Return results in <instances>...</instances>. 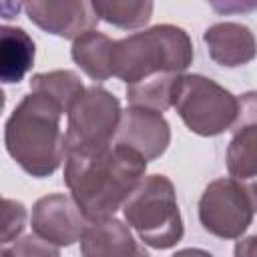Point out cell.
<instances>
[{
	"label": "cell",
	"mask_w": 257,
	"mask_h": 257,
	"mask_svg": "<svg viewBox=\"0 0 257 257\" xmlns=\"http://www.w3.org/2000/svg\"><path fill=\"white\" fill-rule=\"evenodd\" d=\"M173 106L185 126L199 137H217L233 128L239 114V98L203 74L179 78Z\"/></svg>",
	"instance_id": "obj_5"
},
{
	"label": "cell",
	"mask_w": 257,
	"mask_h": 257,
	"mask_svg": "<svg viewBox=\"0 0 257 257\" xmlns=\"http://www.w3.org/2000/svg\"><path fill=\"white\" fill-rule=\"evenodd\" d=\"M209 56L227 68L243 66L257 56V40L253 32L239 22H217L203 32Z\"/></svg>",
	"instance_id": "obj_12"
},
{
	"label": "cell",
	"mask_w": 257,
	"mask_h": 257,
	"mask_svg": "<svg viewBox=\"0 0 257 257\" xmlns=\"http://www.w3.org/2000/svg\"><path fill=\"white\" fill-rule=\"evenodd\" d=\"M253 213L243 189L227 177L211 181L199 199V221L219 239H239L249 229Z\"/></svg>",
	"instance_id": "obj_7"
},
{
	"label": "cell",
	"mask_w": 257,
	"mask_h": 257,
	"mask_svg": "<svg viewBox=\"0 0 257 257\" xmlns=\"http://www.w3.org/2000/svg\"><path fill=\"white\" fill-rule=\"evenodd\" d=\"M26 223V209L22 203L12 201V199H4V231H2V243L8 245L10 241H14Z\"/></svg>",
	"instance_id": "obj_20"
},
{
	"label": "cell",
	"mask_w": 257,
	"mask_h": 257,
	"mask_svg": "<svg viewBox=\"0 0 257 257\" xmlns=\"http://www.w3.org/2000/svg\"><path fill=\"white\" fill-rule=\"evenodd\" d=\"M32 231L56 247H68L80 241L90 225L72 197L54 193L40 197L30 215Z\"/></svg>",
	"instance_id": "obj_9"
},
{
	"label": "cell",
	"mask_w": 257,
	"mask_h": 257,
	"mask_svg": "<svg viewBox=\"0 0 257 257\" xmlns=\"http://www.w3.org/2000/svg\"><path fill=\"white\" fill-rule=\"evenodd\" d=\"M92 8L100 20L116 28L133 30L151 20L155 4L149 0H94Z\"/></svg>",
	"instance_id": "obj_18"
},
{
	"label": "cell",
	"mask_w": 257,
	"mask_h": 257,
	"mask_svg": "<svg viewBox=\"0 0 257 257\" xmlns=\"http://www.w3.org/2000/svg\"><path fill=\"white\" fill-rule=\"evenodd\" d=\"M193 62L189 34L173 24H157L116 40L114 76L126 84L157 74H183Z\"/></svg>",
	"instance_id": "obj_3"
},
{
	"label": "cell",
	"mask_w": 257,
	"mask_h": 257,
	"mask_svg": "<svg viewBox=\"0 0 257 257\" xmlns=\"http://www.w3.org/2000/svg\"><path fill=\"white\" fill-rule=\"evenodd\" d=\"M114 52H116V40L108 38L98 30L84 32L72 42L70 48L72 60L80 66V70L88 78L96 82L114 76Z\"/></svg>",
	"instance_id": "obj_14"
},
{
	"label": "cell",
	"mask_w": 257,
	"mask_h": 257,
	"mask_svg": "<svg viewBox=\"0 0 257 257\" xmlns=\"http://www.w3.org/2000/svg\"><path fill=\"white\" fill-rule=\"evenodd\" d=\"M82 257H151L145 247H141L131 227L118 219L94 221L88 225L84 237L80 239Z\"/></svg>",
	"instance_id": "obj_13"
},
{
	"label": "cell",
	"mask_w": 257,
	"mask_h": 257,
	"mask_svg": "<svg viewBox=\"0 0 257 257\" xmlns=\"http://www.w3.org/2000/svg\"><path fill=\"white\" fill-rule=\"evenodd\" d=\"M26 16L48 34L76 40L88 30H94L100 20L92 2L84 0H32L24 4Z\"/></svg>",
	"instance_id": "obj_10"
},
{
	"label": "cell",
	"mask_w": 257,
	"mask_h": 257,
	"mask_svg": "<svg viewBox=\"0 0 257 257\" xmlns=\"http://www.w3.org/2000/svg\"><path fill=\"white\" fill-rule=\"evenodd\" d=\"M181 76L183 74H157L141 82L126 84V100L131 106L149 108L163 114L169 106H173L175 88Z\"/></svg>",
	"instance_id": "obj_16"
},
{
	"label": "cell",
	"mask_w": 257,
	"mask_h": 257,
	"mask_svg": "<svg viewBox=\"0 0 257 257\" xmlns=\"http://www.w3.org/2000/svg\"><path fill=\"white\" fill-rule=\"evenodd\" d=\"M34 40L24 28L2 26L0 30V80L4 84H16L32 68Z\"/></svg>",
	"instance_id": "obj_15"
},
{
	"label": "cell",
	"mask_w": 257,
	"mask_h": 257,
	"mask_svg": "<svg viewBox=\"0 0 257 257\" xmlns=\"http://www.w3.org/2000/svg\"><path fill=\"white\" fill-rule=\"evenodd\" d=\"M227 147V171L257 211V90L239 96V114Z\"/></svg>",
	"instance_id": "obj_8"
},
{
	"label": "cell",
	"mask_w": 257,
	"mask_h": 257,
	"mask_svg": "<svg viewBox=\"0 0 257 257\" xmlns=\"http://www.w3.org/2000/svg\"><path fill=\"white\" fill-rule=\"evenodd\" d=\"M64 110L52 98L26 94L4 126V145L8 155L28 175L50 177L66 157V135L60 128Z\"/></svg>",
	"instance_id": "obj_2"
},
{
	"label": "cell",
	"mask_w": 257,
	"mask_h": 257,
	"mask_svg": "<svg viewBox=\"0 0 257 257\" xmlns=\"http://www.w3.org/2000/svg\"><path fill=\"white\" fill-rule=\"evenodd\" d=\"M145 173V157L118 143L64 157V183L90 223L112 219Z\"/></svg>",
	"instance_id": "obj_1"
},
{
	"label": "cell",
	"mask_w": 257,
	"mask_h": 257,
	"mask_svg": "<svg viewBox=\"0 0 257 257\" xmlns=\"http://www.w3.org/2000/svg\"><path fill=\"white\" fill-rule=\"evenodd\" d=\"M86 86L74 70H50L38 72L30 78V92L44 94L60 104V108L68 114L74 102L82 96Z\"/></svg>",
	"instance_id": "obj_17"
},
{
	"label": "cell",
	"mask_w": 257,
	"mask_h": 257,
	"mask_svg": "<svg viewBox=\"0 0 257 257\" xmlns=\"http://www.w3.org/2000/svg\"><path fill=\"white\" fill-rule=\"evenodd\" d=\"M122 215L141 241L153 249L175 247L185 233L173 181L165 175L145 177L122 205Z\"/></svg>",
	"instance_id": "obj_4"
},
{
	"label": "cell",
	"mask_w": 257,
	"mask_h": 257,
	"mask_svg": "<svg viewBox=\"0 0 257 257\" xmlns=\"http://www.w3.org/2000/svg\"><path fill=\"white\" fill-rule=\"evenodd\" d=\"M122 108L102 86H88L68 112L66 153H86L114 143Z\"/></svg>",
	"instance_id": "obj_6"
},
{
	"label": "cell",
	"mask_w": 257,
	"mask_h": 257,
	"mask_svg": "<svg viewBox=\"0 0 257 257\" xmlns=\"http://www.w3.org/2000/svg\"><path fill=\"white\" fill-rule=\"evenodd\" d=\"M171 257H213L209 251H205V249H193V247H189V249H181V251H177L175 255H171Z\"/></svg>",
	"instance_id": "obj_22"
},
{
	"label": "cell",
	"mask_w": 257,
	"mask_h": 257,
	"mask_svg": "<svg viewBox=\"0 0 257 257\" xmlns=\"http://www.w3.org/2000/svg\"><path fill=\"white\" fill-rule=\"evenodd\" d=\"M0 257H60V251L56 245L32 233L16 239L12 245H4Z\"/></svg>",
	"instance_id": "obj_19"
},
{
	"label": "cell",
	"mask_w": 257,
	"mask_h": 257,
	"mask_svg": "<svg viewBox=\"0 0 257 257\" xmlns=\"http://www.w3.org/2000/svg\"><path fill=\"white\" fill-rule=\"evenodd\" d=\"M233 257H257V235L243 237L235 243Z\"/></svg>",
	"instance_id": "obj_21"
},
{
	"label": "cell",
	"mask_w": 257,
	"mask_h": 257,
	"mask_svg": "<svg viewBox=\"0 0 257 257\" xmlns=\"http://www.w3.org/2000/svg\"><path fill=\"white\" fill-rule=\"evenodd\" d=\"M114 143L137 151L149 163L167 151L171 143V126L161 112L128 106L122 110Z\"/></svg>",
	"instance_id": "obj_11"
}]
</instances>
